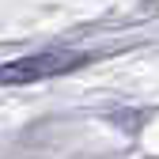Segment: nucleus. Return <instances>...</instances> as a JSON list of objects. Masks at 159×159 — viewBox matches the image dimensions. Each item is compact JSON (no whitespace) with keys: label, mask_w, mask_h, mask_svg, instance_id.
<instances>
[{"label":"nucleus","mask_w":159,"mask_h":159,"mask_svg":"<svg viewBox=\"0 0 159 159\" xmlns=\"http://www.w3.org/2000/svg\"><path fill=\"white\" fill-rule=\"evenodd\" d=\"M87 57L76 53V49H46V53H27V57H15V61L0 65V84L8 87H23V84H38V80H49V76H65L72 68H80Z\"/></svg>","instance_id":"obj_1"}]
</instances>
